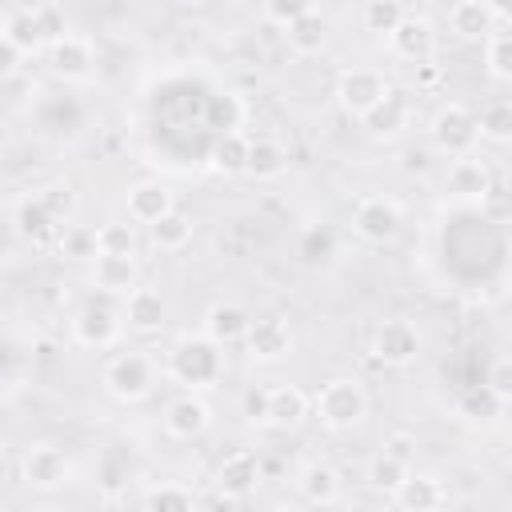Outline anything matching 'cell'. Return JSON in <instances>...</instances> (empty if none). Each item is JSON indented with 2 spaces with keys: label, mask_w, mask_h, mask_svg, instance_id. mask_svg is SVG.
<instances>
[{
  "label": "cell",
  "mask_w": 512,
  "mask_h": 512,
  "mask_svg": "<svg viewBox=\"0 0 512 512\" xmlns=\"http://www.w3.org/2000/svg\"><path fill=\"white\" fill-rule=\"evenodd\" d=\"M168 372L176 384L184 388H212L224 372V356H220V344L208 340V336H188L172 348L168 356Z\"/></svg>",
  "instance_id": "1"
},
{
  "label": "cell",
  "mask_w": 512,
  "mask_h": 512,
  "mask_svg": "<svg viewBox=\"0 0 512 512\" xmlns=\"http://www.w3.org/2000/svg\"><path fill=\"white\" fill-rule=\"evenodd\" d=\"M316 416H320L324 428L348 432V428H356V424L368 416V396H364V388H360L356 380L336 376V380H328V384L316 392Z\"/></svg>",
  "instance_id": "2"
},
{
  "label": "cell",
  "mask_w": 512,
  "mask_h": 512,
  "mask_svg": "<svg viewBox=\"0 0 512 512\" xmlns=\"http://www.w3.org/2000/svg\"><path fill=\"white\" fill-rule=\"evenodd\" d=\"M100 380H104L108 396H116L124 404H136V400H144L152 392V364L140 352H120V356H112L104 364Z\"/></svg>",
  "instance_id": "3"
},
{
  "label": "cell",
  "mask_w": 512,
  "mask_h": 512,
  "mask_svg": "<svg viewBox=\"0 0 512 512\" xmlns=\"http://www.w3.org/2000/svg\"><path fill=\"white\" fill-rule=\"evenodd\" d=\"M480 132H476V116L464 108V104H444L436 116H432V144L444 152V156H468L476 148Z\"/></svg>",
  "instance_id": "4"
},
{
  "label": "cell",
  "mask_w": 512,
  "mask_h": 512,
  "mask_svg": "<svg viewBox=\"0 0 512 512\" xmlns=\"http://www.w3.org/2000/svg\"><path fill=\"white\" fill-rule=\"evenodd\" d=\"M388 88H392V84L384 80V72H376V68H348V72H340V80H336V100H340V108H344L348 116H364L372 104L384 100Z\"/></svg>",
  "instance_id": "5"
},
{
  "label": "cell",
  "mask_w": 512,
  "mask_h": 512,
  "mask_svg": "<svg viewBox=\"0 0 512 512\" xmlns=\"http://www.w3.org/2000/svg\"><path fill=\"white\" fill-rule=\"evenodd\" d=\"M120 328H124V316H120L108 300L84 304V308L76 312V320H72V332H76V340H80L84 348H108V344H116Z\"/></svg>",
  "instance_id": "6"
},
{
  "label": "cell",
  "mask_w": 512,
  "mask_h": 512,
  "mask_svg": "<svg viewBox=\"0 0 512 512\" xmlns=\"http://www.w3.org/2000/svg\"><path fill=\"white\" fill-rule=\"evenodd\" d=\"M244 344H248V356H252V360L272 364V360H284V356L292 352V328H288V320L276 316V312H272V316H256V320H248Z\"/></svg>",
  "instance_id": "7"
},
{
  "label": "cell",
  "mask_w": 512,
  "mask_h": 512,
  "mask_svg": "<svg viewBox=\"0 0 512 512\" xmlns=\"http://www.w3.org/2000/svg\"><path fill=\"white\" fill-rule=\"evenodd\" d=\"M352 228L368 244H388L400 232V208L388 196H364L352 212Z\"/></svg>",
  "instance_id": "8"
},
{
  "label": "cell",
  "mask_w": 512,
  "mask_h": 512,
  "mask_svg": "<svg viewBox=\"0 0 512 512\" xmlns=\"http://www.w3.org/2000/svg\"><path fill=\"white\" fill-rule=\"evenodd\" d=\"M372 352H376L380 364L404 368V364L416 360V352H420V336H416V328H412L408 320H384V324L376 328V336H372Z\"/></svg>",
  "instance_id": "9"
},
{
  "label": "cell",
  "mask_w": 512,
  "mask_h": 512,
  "mask_svg": "<svg viewBox=\"0 0 512 512\" xmlns=\"http://www.w3.org/2000/svg\"><path fill=\"white\" fill-rule=\"evenodd\" d=\"M256 484H260V460H256V452H232V456H224L220 460V468H216V488H220V496H228V500H244L248 492H256Z\"/></svg>",
  "instance_id": "10"
},
{
  "label": "cell",
  "mask_w": 512,
  "mask_h": 512,
  "mask_svg": "<svg viewBox=\"0 0 512 512\" xmlns=\"http://www.w3.org/2000/svg\"><path fill=\"white\" fill-rule=\"evenodd\" d=\"M388 44H392V52H396L400 60L420 64V60H432V52H436V32H432L428 20H408V16H404V20L388 32Z\"/></svg>",
  "instance_id": "11"
},
{
  "label": "cell",
  "mask_w": 512,
  "mask_h": 512,
  "mask_svg": "<svg viewBox=\"0 0 512 512\" xmlns=\"http://www.w3.org/2000/svg\"><path fill=\"white\" fill-rule=\"evenodd\" d=\"M124 324L132 328V332H160L164 328V316H168V304H164V296L156 292V288H132L128 296H124Z\"/></svg>",
  "instance_id": "12"
},
{
  "label": "cell",
  "mask_w": 512,
  "mask_h": 512,
  "mask_svg": "<svg viewBox=\"0 0 512 512\" xmlns=\"http://www.w3.org/2000/svg\"><path fill=\"white\" fill-rule=\"evenodd\" d=\"M408 116H412L408 96H404V92H396V88H388V92H384V100H380V104H372V108L360 116V124H364L372 136H400V132L408 128Z\"/></svg>",
  "instance_id": "13"
},
{
  "label": "cell",
  "mask_w": 512,
  "mask_h": 512,
  "mask_svg": "<svg viewBox=\"0 0 512 512\" xmlns=\"http://www.w3.org/2000/svg\"><path fill=\"white\" fill-rule=\"evenodd\" d=\"M444 184H448V192H452L456 200H480V196L492 188V172H488L484 160H476V156L468 152V156H456V160L448 164Z\"/></svg>",
  "instance_id": "14"
},
{
  "label": "cell",
  "mask_w": 512,
  "mask_h": 512,
  "mask_svg": "<svg viewBox=\"0 0 512 512\" xmlns=\"http://www.w3.org/2000/svg\"><path fill=\"white\" fill-rule=\"evenodd\" d=\"M92 284L104 296H128L136 288V260L132 256H92Z\"/></svg>",
  "instance_id": "15"
},
{
  "label": "cell",
  "mask_w": 512,
  "mask_h": 512,
  "mask_svg": "<svg viewBox=\"0 0 512 512\" xmlns=\"http://www.w3.org/2000/svg\"><path fill=\"white\" fill-rule=\"evenodd\" d=\"M208 424H212V412H208V404H204L200 396H176V400L168 404V412H164V428H168V436H176V440H192V436H200Z\"/></svg>",
  "instance_id": "16"
},
{
  "label": "cell",
  "mask_w": 512,
  "mask_h": 512,
  "mask_svg": "<svg viewBox=\"0 0 512 512\" xmlns=\"http://www.w3.org/2000/svg\"><path fill=\"white\" fill-rule=\"evenodd\" d=\"M20 472H24V480H28L32 488H56V484L68 480V456H64L60 448L40 444V448H32V452L24 456Z\"/></svg>",
  "instance_id": "17"
},
{
  "label": "cell",
  "mask_w": 512,
  "mask_h": 512,
  "mask_svg": "<svg viewBox=\"0 0 512 512\" xmlns=\"http://www.w3.org/2000/svg\"><path fill=\"white\" fill-rule=\"evenodd\" d=\"M248 320H252V316H248L240 304L220 300V304H212V308L204 312V336L216 340L220 348H224V344H236V340H244Z\"/></svg>",
  "instance_id": "18"
},
{
  "label": "cell",
  "mask_w": 512,
  "mask_h": 512,
  "mask_svg": "<svg viewBox=\"0 0 512 512\" xmlns=\"http://www.w3.org/2000/svg\"><path fill=\"white\" fill-rule=\"evenodd\" d=\"M92 44L84 40V36H72V32H64L56 44H52V72L56 76H64V80H80V76H88L92 72Z\"/></svg>",
  "instance_id": "19"
},
{
  "label": "cell",
  "mask_w": 512,
  "mask_h": 512,
  "mask_svg": "<svg viewBox=\"0 0 512 512\" xmlns=\"http://www.w3.org/2000/svg\"><path fill=\"white\" fill-rule=\"evenodd\" d=\"M392 496H396V504L408 508V512H432V508L444 504V488H440V480L428 476V472H408Z\"/></svg>",
  "instance_id": "20"
},
{
  "label": "cell",
  "mask_w": 512,
  "mask_h": 512,
  "mask_svg": "<svg viewBox=\"0 0 512 512\" xmlns=\"http://www.w3.org/2000/svg\"><path fill=\"white\" fill-rule=\"evenodd\" d=\"M168 208H176V204H172V192H168L164 184L144 180V184H132V188H128V220L152 224V220H160Z\"/></svg>",
  "instance_id": "21"
},
{
  "label": "cell",
  "mask_w": 512,
  "mask_h": 512,
  "mask_svg": "<svg viewBox=\"0 0 512 512\" xmlns=\"http://www.w3.org/2000/svg\"><path fill=\"white\" fill-rule=\"evenodd\" d=\"M308 416V396L296 384H276L268 388V420L272 428H296Z\"/></svg>",
  "instance_id": "22"
},
{
  "label": "cell",
  "mask_w": 512,
  "mask_h": 512,
  "mask_svg": "<svg viewBox=\"0 0 512 512\" xmlns=\"http://www.w3.org/2000/svg\"><path fill=\"white\" fill-rule=\"evenodd\" d=\"M448 28L460 40H484V36H492L496 16L484 8V0H456L452 12H448Z\"/></svg>",
  "instance_id": "23"
},
{
  "label": "cell",
  "mask_w": 512,
  "mask_h": 512,
  "mask_svg": "<svg viewBox=\"0 0 512 512\" xmlns=\"http://www.w3.org/2000/svg\"><path fill=\"white\" fill-rule=\"evenodd\" d=\"M56 228H60V220L52 216V208H48L40 196H28V200H20V208H16V232H20L24 240L40 244V240L56 236Z\"/></svg>",
  "instance_id": "24"
},
{
  "label": "cell",
  "mask_w": 512,
  "mask_h": 512,
  "mask_svg": "<svg viewBox=\"0 0 512 512\" xmlns=\"http://www.w3.org/2000/svg\"><path fill=\"white\" fill-rule=\"evenodd\" d=\"M148 240H152L160 252H180V248L192 240V216H184L180 208H168L160 220L148 224Z\"/></svg>",
  "instance_id": "25"
},
{
  "label": "cell",
  "mask_w": 512,
  "mask_h": 512,
  "mask_svg": "<svg viewBox=\"0 0 512 512\" xmlns=\"http://www.w3.org/2000/svg\"><path fill=\"white\" fill-rule=\"evenodd\" d=\"M284 36H288V48L292 52H300V56H312V52H320L324 48V20H320V12L312 8V12H304V16H296L292 24H284Z\"/></svg>",
  "instance_id": "26"
},
{
  "label": "cell",
  "mask_w": 512,
  "mask_h": 512,
  "mask_svg": "<svg viewBox=\"0 0 512 512\" xmlns=\"http://www.w3.org/2000/svg\"><path fill=\"white\" fill-rule=\"evenodd\" d=\"M288 168V156L276 140H248V160H244V172H252L256 180H272Z\"/></svg>",
  "instance_id": "27"
},
{
  "label": "cell",
  "mask_w": 512,
  "mask_h": 512,
  "mask_svg": "<svg viewBox=\"0 0 512 512\" xmlns=\"http://www.w3.org/2000/svg\"><path fill=\"white\" fill-rule=\"evenodd\" d=\"M300 492H304V500H312V504H332V500L340 496V480H336V472H332L328 464H308V468L300 472Z\"/></svg>",
  "instance_id": "28"
},
{
  "label": "cell",
  "mask_w": 512,
  "mask_h": 512,
  "mask_svg": "<svg viewBox=\"0 0 512 512\" xmlns=\"http://www.w3.org/2000/svg\"><path fill=\"white\" fill-rule=\"evenodd\" d=\"M244 160H248V136L220 132V140L212 148V168L224 172V176H236V172H244Z\"/></svg>",
  "instance_id": "29"
},
{
  "label": "cell",
  "mask_w": 512,
  "mask_h": 512,
  "mask_svg": "<svg viewBox=\"0 0 512 512\" xmlns=\"http://www.w3.org/2000/svg\"><path fill=\"white\" fill-rule=\"evenodd\" d=\"M92 236H96V252H104V256H132L136 252V232L128 220H108Z\"/></svg>",
  "instance_id": "30"
},
{
  "label": "cell",
  "mask_w": 512,
  "mask_h": 512,
  "mask_svg": "<svg viewBox=\"0 0 512 512\" xmlns=\"http://www.w3.org/2000/svg\"><path fill=\"white\" fill-rule=\"evenodd\" d=\"M484 64L496 80H508L512 76V36L504 24L492 28V36H484Z\"/></svg>",
  "instance_id": "31"
},
{
  "label": "cell",
  "mask_w": 512,
  "mask_h": 512,
  "mask_svg": "<svg viewBox=\"0 0 512 512\" xmlns=\"http://www.w3.org/2000/svg\"><path fill=\"white\" fill-rule=\"evenodd\" d=\"M404 476H408V464H404V456H396V452H380V456L368 464V484H372L376 492H388V496H392Z\"/></svg>",
  "instance_id": "32"
},
{
  "label": "cell",
  "mask_w": 512,
  "mask_h": 512,
  "mask_svg": "<svg viewBox=\"0 0 512 512\" xmlns=\"http://www.w3.org/2000/svg\"><path fill=\"white\" fill-rule=\"evenodd\" d=\"M0 32L28 56V52H36L40 44H44V36H40V24H36V12H12L4 24H0Z\"/></svg>",
  "instance_id": "33"
},
{
  "label": "cell",
  "mask_w": 512,
  "mask_h": 512,
  "mask_svg": "<svg viewBox=\"0 0 512 512\" xmlns=\"http://www.w3.org/2000/svg\"><path fill=\"white\" fill-rule=\"evenodd\" d=\"M192 504H196V496L180 484H160V488L144 492V508H152V512H188Z\"/></svg>",
  "instance_id": "34"
},
{
  "label": "cell",
  "mask_w": 512,
  "mask_h": 512,
  "mask_svg": "<svg viewBox=\"0 0 512 512\" xmlns=\"http://www.w3.org/2000/svg\"><path fill=\"white\" fill-rule=\"evenodd\" d=\"M244 108L236 96H208V112H204V124L216 128V132H236Z\"/></svg>",
  "instance_id": "35"
},
{
  "label": "cell",
  "mask_w": 512,
  "mask_h": 512,
  "mask_svg": "<svg viewBox=\"0 0 512 512\" xmlns=\"http://www.w3.org/2000/svg\"><path fill=\"white\" fill-rule=\"evenodd\" d=\"M500 408H504V400H500L488 384H480V388L464 392V400H460V412H464L468 420H496V416H500Z\"/></svg>",
  "instance_id": "36"
},
{
  "label": "cell",
  "mask_w": 512,
  "mask_h": 512,
  "mask_svg": "<svg viewBox=\"0 0 512 512\" xmlns=\"http://www.w3.org/2000/svg\"><path fill=\"white\" fill-rule=\"evenodd\" d=\"M400 20H404L400 0H368V8H364V28L376 36H388Z\"/></svg>",
  "instance_id": "37"
},
{
  "label": "cell",
  "mask_w": 512,
  "mask_h": 512,
  "mask_svg": "<svg viewBox=\"0 0 512 512\" xmlns=\"http://www.w3.org/2000/svg\"><path fill=\"white\" fill-rule=\"evenodd\" d=\"M476 132L488 136V140H508L512 136V108L500 100V104H488L480 116H476Z\"/></svg>",
  "instance_id": "38"
},
{
  "label": "cell",
  "mask_w": 512,
  "mask_h": 512,
  "mask_svg": "<svg viewBox=\"0 0 512 512\" xmlns=\"http://www.w3.org/2000/svg\"><path fill=\"white\" fill-rule=\"evenodd\" d=\"M332 252H336V236H332L328 228L312 224V228L300 236V256H304L308 264H320V260H328Z\"/></svg>",
  "instance_id": "39"
},
{
  "label": "cell",
  "mask_w": 512,
  "mask_h": 512,
  "mask_svg": "<svg viewBox=\"0 0 512 512\" xmlns=\"http://www.w3.org/2000/svg\"><path fill=\"white\" fill-rule=\"evenodd\" d=\"M264 12H268V20L272 24H292L296 16H304V12H312V0H264Z\"/></svg>",
  "instance_id": "40"
},
{
  "label": "cell",
  "mask_w": 512,
  "mask_h": 512,
  "mask_svg": "<svg viewBox=\"0 0 512 512\" xmlns=\"http://www.w3.org/2000/svg\"><path fill=\"white\" fill-rule=\"evenodd\" d=\"M36 24H40V36H44V44H56L68 28H64V12L60 8H52V4H44V8H36Z\"/></svg>",
  "instance_id": "41"
},
{
  "label": "cell",
  "mask_w": 512,
  "mask_h": 512,
  "mask_svg": "<svg viewBox=\"0 0 512 512\" xmlns=\"http://www.w3.org/2000/svg\"><path fill=\"white\" fill-rule=\"evenodd\" d=\"M60 248H64L68 256H96V236L84 232V228H72V232L60 240Z\"/></svg>",
  "instance_id": "42"
},
{
  "label": "cell",
  "mask_w": 512,
  "mask_h": 512,
  "mask_svg": "<svg viewBox=\"0 0 512 512\" xmlns=\"http://www.w3.org/2000/svg\"><path fill=\"white\" fill-rule=\"evenodd\" d=\"M40 200L52 208L56 220H64V216L72 212V192H68V188H48V192H40Z\"/></svg>",
  "instance_id": "43"
},
{
  "label": "cell",
  "mask_w": 512,
  "mask_h": 512,
  "mask_svg": "<svg viewBox=\"0 0 512 512\" xmlns=\"http://www.w3.org/2000/svg\"><path fill=\"white\" fill-rule=\"evenodd\" d=\"M244 416L248 420H268V388H252L248 396H244Z\"/></svg>",
  "instance_id": "44"
},
{
  "label": "cell",
  "mask_w": 512,
  "mask_h": 512,
  "mask_svg": "<svg viewBox=\"0 0 512 512\" xmlns=\"http://www.w3.org/2000/svg\"><path fill=\"white\" fill-rule=\"evenodd\" d=\"M20 56H24V52H20L4 32H0V80H4V76H12V72L20 68Z\"/></svg>",
  "instance_id": "45"
},
{
  "label": "cell",
  "mask_w": 512,
  "mask_h": 512,
  "mask_svg": "<svg viewBox=\"0 0 512 512\" xmlns=\"http://www.w3.org/2000/svg\"><path fill=\"white\" fill-rule=\"evenodd\" d=\"M488 388L500 396V400H508V392H512V384H508V364L500 360L496 368H492V376H488Z\"/></svg>",
  "instance_id": "46"
},
{
  "label": "cell",
  "mask_w": 512,
  "mask_h": 512,
  "mask_svg": "<svg viewBox=\"0 0 512 512\" xmlns=\"http://www.w3.org/2000/svg\"><path fill=\"white\" fill-rule=\"evenodd\" d=\"M416 84H420V88H432V84H440V68H432L428 60H420V64H416Z\"/></svg>",
  "instance_id": "47"
},
{
  "label": "cell",
  "mask_w": 512,
  "mask_h": 512,
  "mask_svg": "<svg viewBox=\"0 0 512 512\" xmlns=\"http://www.w3.org/2000/svg\"><path fill=\"white\" fill-rule=\"evenodd\" d=\"M484 8L496 16V24H504V20H508V12H512V0H484Z\"/></svg>",
  "instance_id": "48"
}]
</instances>
